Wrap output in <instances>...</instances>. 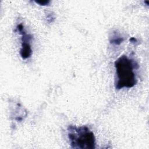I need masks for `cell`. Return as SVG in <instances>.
Listing matches in <instances>:
<instances>
[{
	"label": "cell",
	"instance_id": "1",
	"mask_svg": "<svg viewBox=\"0 0 149 149\" xmlns=\"http://www.w3.org/2000/svg\"><path fill=\"white\" fill-rule=\"evenodd\" d=\"M116 77L115 87L117 90L123 88H132L137 83L134 70L139 68L138 64L126 55H122L114 62Z\"/></svg>",
	"mask_w": 149,
	"mask_h": 149
},
{
	"label": "cell",
	"instance_id": "2",
	"mask_svg": "<svg viewBox=\"0 0 149 149\" xmlns=\"http://www.w3.org/2000/svg\"><path fill=\"white\" fill-rule=\"evenodd\" d=\"M68 138L73 148L94 149L95 138L93 132L86 126L70 125L68 128Z\"/></svg>",
	"mask_w": 149,
	"mask_h": 149
},
{
	"label": "cell",
	"instance_id": "3",
	"mask_svg": "<svg viewBox=\"0 0 149 149\" xmlns=\"http://www.w3.org/2000/svg\"><path fill=\"white\" fill-rule=\"evenodd\" d=\"M16 29L22 35V46L20 50V56L24 59L29 58L32 54V49L30 43L31 40V36L26 33L22 23L17 24Z\"/></svg>",
	"mask_w": 149,
	"mask_h": 149
},
{
	"label": "cell",
	"instance_id": "4",
	"mask_svg": "<svg viewBox=\"0 0 149 149\" xmlns=\"http://www.w3.org/2000/svg\"><path fill=\"white\" fill-rule=\"evenodd\" d=\"M123 41H124V38L120 36L116 32H114L109 38L110 42L115 45H119Z\"/></svg>",
	"mask_w": 149,
	"mask_h": 149
},
{
	"label": "cell",
	"instance_id": "5",
	"mask_svg": "<svg viewBox=\"0 0 149 149\" xmlns=\"http://www.w3.org/2000/svg\"><path fill=\"white\" fill-rule=\"evenodd\" d=\"M35 2L40 5L41 6H46V5H48L49 3H50V1L47 0H45V1H36Z\"/></svg>",
	"mask_w": 149,
	"mask_h": 149
},
{
	"label": "cell",
	"instance_id": "6",
	"mask_svg": "<svg viewBox=\"0 0 149 149\" xmlns=\"http://www.w3.org/2000/svg\"><path fill=\"white\" fill-rule=\"evenodd\" d=\"M130 41L131 42H136L137 41V40H136L135 38L132 37V38H131L130 39Z\"/></svg>",
	"mask_w": 149,
	"mask_h": 149
}]
</instances>
